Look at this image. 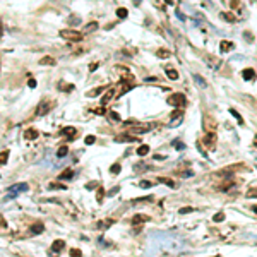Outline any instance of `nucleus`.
Segmentation results:
<instances>
[{"label": "nucleus", "mask_w": 257, "mask_h": 257, "mask_svg": "<svg viewBox=\"0 0 257 257\" xmlns=\"http://www.w3.org/2000/svg\"><path fill=\"white\" fill-rule=\"evenodd\" d=\"M230 113H231V115H233L235 118L238 120V123H240V125H244V118H242V117H240V113H238L237 110H235V108H230Z\"/></svg>", "instance_id": "obj_31"}, {"label": "nucleus", "mask_w": 257, "mask_h": 257, "mask_svg": "<svg viewBox=\"0 0 257 257\" xmlns=\"http://www.w3.org/2000/svg\"><path fill=\"white\" fill-rule=\"evenodd\" d=\"M105 89H106L105 86H101V87H94V89L87 91V93H86V96H87V98H94V96H98V94H101Z\"/></svg>", "instance_id": "obj_14"}, {"label": "nucleus", "mask_w": 257, "mask_h": 257, "mask_svg": "<svg viewBox=\"0 0 257 257\" xmlns=\"http://www.w3.org/2000/svg\"><path fill=\"white\" fill-rule=\"evenodd\" d=\"M71 255H82V252L79 249H71Z\"/></svg>", "instance_id": "obj_44"}, {"label": "nucleus", "mask_w": 257, "mask_h": 257, "mask_svg": "<svg viewBox=\"0 0 257 257\" xmlns=\"http://www.w3.org/2000/svg\"><path fill=\"white\" fill-rule=\"evenodd\" d=\"M194 81H196V82H197V86H199V87H206V81L202 79V77H201V76H194Z\"/></svg>", "instance_id": "obj_35"}, {"label": "nucleus", "mask_w": 257, "mask_h": 257, "mask_svg": "<svg viewBox=\"0 0 257 257\" xmlns=\"http://www.w3.org/2000/svg\"><path fill=\"white\" fill-rule=\"evenodd\" d=\"M39 132L36 130V128H26L24 130V139H28V141H33V139H38Z\"/></svg>", "instance_id": "obj_10"}, {"label": "nucleus", "mask_w": 257, "mask_h": 257, "mask_svg": "<svg viewBox=\"0 0 257 257\" xmlns=\"http://www.w3.org/2000/svg\"><path fill=\"white\" fill-rule=\"evenodd\" d=\"M245 36H247L249 41H252V34H250V33H245Z\"/></svg>", "instance_id": "obj_51"}, {"label": "nucleus", "mask_w": 257, "mask_h": 257, "mask_svg": "<svg viewBox=\"0 0 257 257\" xmlns=\"http://www.w3.org/2000/svg\"><path fill=\"white\" fill-rule=\"evenodd\" d=\"M67 153H69V148H67V146H60V148H58V151H57V156L62 158V156H65Z\"/></svg>", "instance_id": "obj_34"}, {"label": "nucleus", "mask_w": 257, "mask_h": 257, "mask_svg": "<svg viewBox=\"0 0 257 257\" xmlns=\"http://www.w3.org/2000/svg\"><path fill=\"white\" fill-rule=\"evenodd\" d=\"M84 142H86V144H94V142H96V137H94V135H87V137L84 139Z\"/></svg>", "instance_id": "obj_40"}, {"label": "nucleus", "mask_w": 257, "mask_h": 257, "mask_svg": "<svg viewBox=\"0 0 257 257\" xmlns=\"http://www.w3.org/2000/svg\"><path fill=\"white\" fill-rule=\"evenodd\" d=\"M58 89L64 91V93H71L72 89H74V84H67V82H60L58 84Z\"/></svg>", "instance_id": "obj_19"}, {"label": "nucleus", "mask_w": 257, "mask_h": 257, "mask_svg": "<svg viewBox=\"0 0 257 257\" xmlns=\"http://www.w3.org/2000/svg\"><path fill=\"white\" fill-rule=\"evenodd\" d=\"M156 55H158L160 58H168V57H171V51H168V50L163 48V50H158Z\"/></svg>", "instance_id": "obj_30"}, {"label": "nucleus", "mask_w": 257, "mask_h": 257, "mask_svg": "<svg viewBox=\"0 0 257 257\" xmlns=\"http://www.w3.org/2000/svg\"><path fill=\"white\" fill-rule=\"evenodd\" d=\"M182 115H183V112L182 110H175L173 113H171V122H170V125H177V123L180 122V118H182Z\"/></svg>", "instance_id": "obj_13"}, {"label": "nucleus", "mask_w": 257, "mask_h": 257, "mask_svg": "<svg viewBox=\"0 0 257 257\" xmlns=\"http://www.w3.org/2000/svg\"><path fill=\"white\" fill-rule=\"evenodd\" d=\"M58 34H60L64 39H69V41H81V39L84 38L82 33L74 31V29H62V31L58 33Z\"/></svg>", "instance_id": "obj_3"}, {"label": "nucleus", "mask_w": 257, "mask_h": 257, "mask_svg": "<svg viewBox=\"0 0 257 257\" xmlns=\"http://www.w3.org/2000/svg\"><path fill=\"white\" fill-rule=\"evenodd\" d=\"M108 117H110V120H112V122H120V115L117 112H110Z\"/></svg>", "instance_id": "obj_37"}, {"label": "nucleus", "mask_w": 257, "mask_h": 257, "mask_svg": "<svg viewBox=\"0 0 257 257\" xmlns=\"http://www.w3.org/2000/svg\"><path fill=\"white\" fill-rule=\"evenodd\" d=\"M214 219L216 223H219V221H225V212H218V214H214Z\"/></svg>", "instance_id": "obj_39"}, {"label": "nucleus", "mask_w": 257, "mask_h": 257, "mask_svg": "<svg viewBox=\"0 0 257 257\" xmlns=\"http://www.w3.org/2000/svg\"><path fill=\"white\" fill-rule=\"evenodd\" d=\"M247 197H257V187H254V189H250L247 192Z\"/></svg>", "instance_id": "obj_42"}, {"label": "nucleus", "mask_w": 257, "mask_h": 257, "mask_svg": "<svg viewBox=\"0 0 257 257\" xmlns=\"http://www.w3.org/2000/svg\"><path fill=\"white\" fill-rule=\"evenodd\" d=\"M252 209H254V212H255V214H257V206H254V207H252Z\"/></svg>", "instance_id": "obj_53"}, {"label": "nucleus", "mask_w": 257, "mask_h": 257, "mask_svg": "<svg viewBox=\"0 0 257 257\" xmlns=\"http://www.w3.org/2000/svg\"><path fill=\"white\" fill-rule=\"evenodd\" d=\"M2 34H3V28H2V24H0V38H2Z\"/></svg>", "instance_id": "obj_52"}, {"label": "nucleus", "mask_w": 257, "mask_h": 257, "mask_svg": "<svg viewBox=\"0 0 257 257\" xmlns=\"http://www.w3.org/2000/svg\"><path fill=\"white\" fill-rule=\"evenodd\" d=\"M96 69H98V62H94V64H91V65H89V71H91V72L96 71Z\"/></svg>", "instance_id": "obj_49"}, {"label": "nucleus", "mask_w": 257, "mask_h": 257, "mask_svg": "<svg viewBox=\"0 0 257 257\" xmlns=\"http://www.w3.org/2000/svg\"><path fill=\"white\" fill-rule=\"evenodd\" d=\"M134 86H135V81H134V77H132V76L122 77V79H120V84H118V91H117V94L122 96V94L127 93V91H130Z\"/></svg>", "instance_id": "obj_1"}, {"label": "nucleus", "mask_w": 257, "mask_h": 257, "mask_svg": "<svg viewBox=\"0 0 257 257\" xmlns=\"http://www.w3.org/2000/svg\"><path fill=\"white\" fill-rule=\"evenodd\" d=\"M72 177H74V171H72L71 168H65V170L58 175V180H69V178H72Z\"/></svg>", "instance_id": "obj_15"}, {"label": "nucleus", "mask_w": 257, "mask_h": 257, "mask_svg": "<svg viewBox=\"0 0 257 257\" xmlns=\"http://www.w3.org/2000/svg\"><path fill=\"white\" fill-rule=\"evenodd\" d=\"M69 21H71V24H79L81 23V19H79V17H76V16H72Z\"/></svg>", "instance_id": "obj_45"}, {"label": "nucleus", "mask_w": 257, "mask_h": 257, "mask_svg": "<svg viewBox=\"0 0 257 257\" xmlns=\"http://www.w3.org/2000/svg\"><path fill=\"white\" fill-rule=\"evenodd\" d=\"M48 189H50V190H60V189H67V187H65L64 183H57V182H51L50 185H48Z\"/></svg>", "instance_id": "obj_29"}, {"label": "nucleus", "mask_w": 257, "mask_h": 257, "mask_svg": "<svg viewBox=\"0 0 257 257\" xmlns=\"http://www.w3.org/2000/svg\"><path fill=\"white\" fill-rule=\"evenodd\" d=\"M231 7H233V9H238V7H240V2H238V0H231Z\"/></svg>", "instance_id": "obj_47"}, {"label": "nucleus", "mask_w": 257, "mask_h": 257, "mask_svg": "<svg viewBox=\"0 0 257 257\" xmlns=\"http://www.w3.org/2000/svg\"><path fill=\"white\" fill-rule=\"evenodd\" d=\"M115 94H117V91L113 89V87H110V89L106 91L105 94H103V98H101V106H106V105H108V101L112 100V98L115 96Z\"/></svg>", "instance_id": "obj_7"}, {"label": "nucleus", "mask_w": 257, "mask_h": 257, "mask_svg": "<svg viewBox=\"0 0 257 257\" xmlns=\"http://www.w3.org/2000/svg\"><path fill=\"white\" fill-rule=\"evenodd\" d=\"M98 29V23H91V24H87L86 28H84V34H87V33H93V31H96Z\"/></svg>", "instance_id": "obj_25"}, {"label": "nucleus", "mask_w": 257, "mask_h": 257, "mask_svg": "<svg viewBox=\"0 0 257 257\" xmlns=\"http://www.w3.org/2000/svg\"><path fill=\"white\" fill-rule=\"evenodd\" d=\"M161 183H165V185H168V187H171V189H175V182L171 178H166V177H160L158 178Z\"/></svg>", "instance_id": "obj_27"}, {"label": "nucleus", "mask_w": 257, "mask_h": 257, "mask_svg": "<svg viewBox=\"0 0 257 257\" xmlns=\"http://www.w3.org/2000/svg\"><path fill=\"white\" fill-rule=\"evenodd\" d=\"M231 48H233V43L226 41V39H223V41L219 43V50H221L223 53H226V51H230Z\"/></svg>", "instance_id": "obj_17"}, {"label": "nucleus", "mask_w": 257, "mask_h": 257, "mask_svg": "<svg viewBox=\"0 0 257 257\" xmlns=\"http://www.w3.org/2000/svg\"><path fill=\"white\" fill-rule=\"evenodd\" d=\"M64 247H65V242L64 240H55L53 244H51V252H53V254H58V252H60Z\"/></svg>", "instance_id": "obj_12"}, {"label": "nucleus", "mask_w": 257, "mask_h": 257, "mask_svg": "<svg viewBox=\"0 0 257 257\" xmlns=\"http://www.w3.org/2000/svg\"><path fill=\"white\" fill-rule=\"evenodd\" d=\"M151 130V125H137V123H134V127H132V130H128L130 134H134V132H137V134H144V132Z\"/></svg>", "instance_id": "obj_11"}, {"label": "nucleus", "mask_w": 257, "mask_h": 257, "mask_svg": "<svg viewBox=\"0 0 257 257\" xmlns=\"http://www.w3.org/2000/svg\"><path fill=\"white\" fill-rule=\"evenodd\" d=\"M103 199H105V189L103 187H98V192H96V201L98 202H103Z\"/></svg>", "instance_id": "obj_28"}, {"label": "nucleus", "mask_w": 257, "mask_h": 257, "mask_svg": "<svg viewBox=\"0 0 257 257\" xmlns=\"http://www.w3.org/2000/svg\"><path fill=\"white\" fill-rule=\"evenodd\" d=\"M53 106H55V101H51V100H43V101L38 105V108H36V115H38V117L46 115V113H48L50 110L53 108Z\"/></svg>", "instance_id": "obj_4"}, {"label": "nucleus", "mask_w": 257, "mask_h": 257, "mask_svg": "<svg viewBox=\"0 0 257 257\" xmlns=\"http://www.w3.org/2000/svg\"><path fill=\"white\" fill-rule=\"evenodd\" d=\"M0 226H2V228H7V223H5V219L2 218V214H0Z\"/></svg>", "instance_id": "obj_48"}, {"label": "nucleus", "mask_w": 257, "mask_h": 257, "mask_svg": "<svg viewBox=\"0 0 257 257\" xmlns=\"http://www.w3.org/2000/svg\"><path fill=\"white\" fill-rule=\"evenodd\" d=\"M60 134H62V135H67L69 139H76L77 128H76V127H65V128H62V130H60Z\"/></svg>", "instance_id": "obj_9"}, {"label": "nucleus", "mask_w": 257, "mask_h": 257, "mask_svg": "<svg viewBox=\"0 0 257 257\" xmlns=\"http://www.w3.org/2000/svg\"><path fill=\"white\" fill-rule=\"evenodd\" d=\"M7 160H9V151H2L0 153V166H3L7 163Z\"/></svg>", "instance_id": "obj_32"}, {"label": "nucleus", "mask_w": 257, "mask_h": 257, "mask_svg": "<svg viewBox=\"0 0 257 257\" xmlns=\"http://www.w3.org/2000/svg\"><path fill=\"white\" fill-rule=\"evenodd\" d=\"M242 77H244L245 81H250V79H254V77H255V72H254V69H245V71H242Z\"/></svg>", "instance_id": "obj_16"}, {"label": "nucleus", "mask_w": 257, "mask_h": 257, "mask_svg": "<svg viewBox=\"0 0 257 257\" xmlns=\"http://www.w3.org/2000/svg\"><path fill=\"white\" fill-rule=\"evenodd\" d=\"M166 103L171 105V106H175V108H183L185 103H187V98L183 96L182 93H175V94H171V96H168Z\"/></svg>", "instance_id": "obj_2"}, {"label": "nucleus", "mask_w": 257, "mask_h": 257, "mask_svg": "<svg viewBox=\"0 0 257 257\" xmlns=\"http://www.w3.org/2000/svg\"><path fill=\"white\" fill-rule=\"evenodd\" d=\"M137 156H146V154L149 153V146H146V144H142V146H139L137 148Z\"/></svg>", "instance_id": "obj_22"}, {"label": "nucleus", "mask_w": 257, "mask_h": 257, "mask_svg": "<svg viewBox=\"0 0 257 257\" xmlns=\"http://www.w3.org/2000/svg\"><path fill=\"white\" fill-rule=\"evenodd\" d=\"M117 16H118L120 19H125V17L128 16L127 9H123V7H120V9H117Z\"/></svg>", "instance_id": "obj_33"}, {"label": "nucleus", "mask_w": 257, "mask_h": 257, "mask_svg": "<svg viewBox=\"0 0 257 257\" xmlns=\"http://www.w3.org/2000/svg\"><path fill=\"white\" fill-rule=\"evenodd\" d=\"M118 189H120V187H115V189H112V190H110L108 194H110V196H113V194H115V192H117V190H118Z\"/></svg>", "instance_id": "obj_50"}, {"label": "nucleus", "mask_w": 257, "mask_h": 257, "mask_svg": "<svg viewBox=\"0 0 257 257\" xmlns=\"http://www.w3.org/2000/svg\"><path fill=\"white\" fill-rule=\"evenodd\" d=\"M28 86H29V87H36V81L33 79V77H29V81H28Z\"/></svg>", "instance_id": "obj_46"}, {"label": "nucleus", "mask_w": 257, "mask_h": 257, "mask_svg": "<svg viewBox=\"0 0 257 257\" xmlns=\"http://www.w3.org/2000/svg\"><path fill=\"white\" fill-rule=\"evenodd\" d=\"M254 144H255V148H257V135H255V139H254Z\"/></svg>", "instance_id": "obj_54"}, {"label": "nucleus", "mask_w": 257, "mask_h": 257, "mask_svg": "<svg viewBox=\"0 0 257 257\" xmlns=\"http://www.w3.org/2000/svg\"><path fill=\"white\" fill-rule=\"evenodd\" d=\"M151 185H153V183H151V182H148V180H142V182L139 183V187H141V189H149Z\"/></svg>", "instance_id": "obj_41"}, {"label": "nucleus", "mask_w": 257, "mask_h": 257, "mask_svg": "<svg viewBox=\"0 0 257 257\" xmlns=\"http://www.w3.org/2000/svg\"><path fill=\"white\" fill-rule=\"evenodd\" d=\"M221 17H223L225 21H228V23H231V24L237 23V17H235L233 14H230V12H223V14H221Z\"/></svg>", "instance_id": "obj_24"}, {"label": "nucleus", "mask_w": 257, "mask_h": 257, "mask_svg": "<svg viewBox=\"0 0 257 257\" xmlns=\"http://www.w3.org/2000/svg\"><path fill=\"white\" fill-rule=\"evenodd\" d=\"M192 211H194L192 207H182L178 212H180V214H187V212H192Z\"/></svg>", "instance_id": "obj_43"}, {"label": "nucleus", "mask_w": 257, "mask_h": 257, "mask_svg": "<svg viewBox=\"0 0 257 257\" xmlns=\"http://www.w3.org/2000/svg\"><path fill=\"white\" fill-rule=\"evenodd\" d=\"M45 231V225L43 223H34L31 226V233H43Z\"/></svg>", "instance_id": "obj_18"}, {"label": "nucleus", "mask_w": 257, "mask_h": 257, "mask_svg": "<svg viewBox=\"0 0 257 257\" xmlns=\"http://www.w3.org/2000/svg\"><path fill=\"white\" fill-rule=\"evenodd\" d=\"M135 141H139V137L134 134H128V132L127 134H120L115 137V142H135Z\"/></svg>", "instance_id": "obj_5"}, {"label": "nucleus", "mask_w": 257, "mask_h": 257, "mask_svg": "<svg viewBox=\"0 0 257 257\" xmlns=\"http://www.w3.org/2000/svg\"><path fill=\"white\" fill-rule=\"evenodd\" d=\"M120 171H122V165H120V163H115V165L110 166V173H112V175H118Z\"/></svg>", "instance_id": "obj_23"}, {"label": "nucleus", "mask_w": 257, "mask_h": 257, "mask_svg": "<svg viewBox=\"0 0 257 257\" xmlns=\"http://www.w3.org/2000/svg\"><path fill=\"white\" fill-rule=\"evenodd\" d=\"M204 144L207 146L209 149H214L216 148V132H207V134H206Z\"/></svg>", "instance_id": "obj_6"}, {"label": "nucleus", "mask_w": 257, "mask_h": 257, "mask_svg": "<svg viewBox=\"0 0 257 257\" xmlns=\"http://www.w3.org/2000/svg\"><path fill=\"white\" fill-rule=\"evenodd\" d=\"M171 144H173V148L177 149V151H183V148H185V144H183L182 141H173Z\"/></svg>", "instance_id": "obj_36"}, {"label": "nucleus", "mask_w": 257, "mask_h": 257, "mask_svg": "<svg viewBox=\"0 0 257 257\" xmlns=\"http://www.w3.org/2000/svg\"><path fill=\"white\" fill-rule=\"evenodd\" d=\"M57 62H55L53 57H43L41 60H39V65H55Z\"/></svg>", "instance_id": "obj_20"}, {"label": "nucleus", "mask_w": 257, "mask_h": 257, "mask_svg": "<svg viewBox=\"0 0 257 257\" xmlns=\"http://www.w3.org/2000/svg\"><path fill=\"white\" fill-rule=\"evenodd\" d=\"M166 76H168V79H171V81L178 79V72L175 71V69H166Z\"/></svg>", "instance_id": "obj_26"}, {"label": "nucleus", "mask_w": 257, "mask_h": 257, "mask_svg": "<svg viewBox=\"0 0 257 257\" xmlns=\"http://www.w3.org/2000/svg\"><path fill=\"white\" fill-rule=\"evenodd\" d=\"M113 223H115L113 219H105V221H100V223H98V228H100V230H106L108 226H112Z\"/></svg>", "instance_id": "obj_21"}, {"label": "nucleus", "mask_w": 257, "mask_h": 257, "mask_svg": "<svg viewBox=\"0 0 257 257\" xmlns=\"http://www.w3.org/2000/svg\"><path fill=\"white\" fill-rule=\"evenodd\" d=\"M98 187H100V182H87V183H86V189H87V190L98 189Z\"/></svg>", "instance_id": "obj_38"}, {"label": "nucleus", "mask_w": 257, "mask_h": 257, "mask_svg": "<svg viewBox=\"0 0 257 257\" xmlns=\"http://www.w3.org/2000/svg\"><path fill=\"white\" fill-rule=\"evenodd\" d=\"M146 221H149L148 214H135L134 218H132V225L134 226H139V225H142V223H146Z\"/></svg>", "instance_id": "obj_8"}]
</instances>
